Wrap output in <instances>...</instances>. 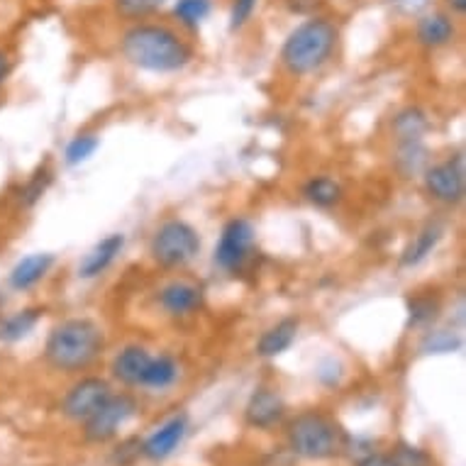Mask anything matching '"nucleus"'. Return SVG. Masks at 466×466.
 I'll return each instance as SVG.
<instances>
[{"label":"nucleus","instance_id":"obj_1","mask_svg":"<svg viewBox=\"0 0 466 466\" xmlns=\"http://www.w3.org/2000/svg\"><path fill=\"white\" fill-rule=\"evenodd\" d=\"M120 52L132 66L152 74H174L193 59L191 45L167 25H132L120 39Z\"/></svg>","mask_w":466,"mask_h":466},{"label":"nucleus","instance_id":"obj_2","mask_svg":"<svg viewBox=\"0 0 466 466\" xmlns=\"http://www.w3.org/2000/svg\"><path fill=\"white\" fill-rule=\"evenodd\" d=\"M106 347V335L91 318H69L54 325L45 344V360L59 371H84L98 360Z\"/></svg>","mask_w":466,"mask_h":466},{"label":"nucleus","instance_id":"obj_3","mask_svg":"<svg viewBox=\"0 0 466 466\" xmlns=\"http://www.w3.org/2000/svg\"><path fill=\"white\" fill-rule=\"evenodd\" d=\"M339 32L325 17H310L290 32L281 46V64L290 76H310L329 62Z\"/></svg>","mask_w":466,"mask_h":466},{"label":"nucleus","instance_id":"obj_4","mask_svg":"<svg viewBox=\"0 0 466 466\" xmlns=\"http://www.w3.org/2000/svg\"><path fill=\"white\" fill-rule=\"evenodd\" d=\"M289 444L293 454L320 461L344 450L347 440L329 418L320 413H303L289 425Z\"/></svg>","mask_w":466,"mask_h":466},{"label":"nucleus","instance_id":"obj_5","mask_svg":"<svg viewBox=\"0 0 466 466\" xmlns=\"http://www.w3.org/2000/svg\"><path fill=\"white\" fill-rule=\"evenodd\" d=\"M152 259L164 268L188 267L200 254V235L186 220L161 222L149 245Z\"/></svg>","mask_w":466,"mask_h":466},{"label":"nucleus","instance_id":"obj_6","mask_svg":"<svg viewBox=\"0 0 466 466\" xmlns=\"http://www.w3.org/2000/svg\"><path fill=\"white\" fill-rule=\"evenodd\" d=\"M254 242H257V232L254 225L245 218H235L222 228V235L215 247V264L222 271H239L245 267L254 252Z\"/></svg>","mask_w":466,"mask_h":466},{"label":"nucleus","instance_id":"obj_7","mask_svg":"<svg viewBox=\"0 0 466 466\" xmlns=\"http://www.w3.org/2000/svg\"><path fill=\"white\" fill-rule=\"evenodd\" d=\"M466 168H464V154H454L451 159L440 161V164H430L422 171V181L425 188L435 200L444 206H457L464 198L466 191Z\"/></svg>","mask_w":466,"mask_h":466},{"label":"nucleus","instance_id":"obj_8","mask_svg":"<svg viewBox=\"0 0 466 466\" xmlns=\"http://www.w3.org/2000/svg\"><path fill=\"white\" fill-rule=\"evenodd\" d=\"M137 410V403L130 396H110L98 410L86 420L84 435L88 442H107L117 435V430L130 420Z\"/></svg>","mask_w":466,"mask_h":466},{"label":"nucleus","instance_id":"obj_9","mask_svg":"<svg viewBox=\"0 0 466 466\" xmlns=\"http://www.w3.org/2000/svg\"><path fill=\"white\" fill-rule=\"evenodd\" d=\"M110 396H113V393H110V383H107L106 379L88 376V379H81V381L66 393V398H64L62 403V413L66 415V418H71V420L86 422Z\"/></svg>","mask_w":466,"mask_h":466},{"label":"nucleus","instance_id":"obj_10","mask_svg":"<svg viewBox=\"0 0 466 466\" xmlns=\"http://www.w3.org/2000/svg\"><path fill=\"white\" fill-rule=\"evenodd\" d=\"M206 300L203 286L193 281H171L159 290L161 310L171 318H188L198 313Z\"/></svg>","mask_w":466,"mask_h":466},{"label":"nucleus","instance_id":"obj_11","mask_svg":"<svg viewBox=\"0 0 466 466\" xmlns=\"http://www.w3.org/2000/svg\"><path fill=\"white\" fill-rule=\"evenodd\" d=\"M186 432H188V418L186 415H174L171 420L154 430L152 435L142 442V454L147 459H154V461L171 457L178 450V444L184 442Z\"/></svg>","mask_w":466,"mask_h":466},{"label":"nucleus","instance_id":"obj_12","mask_svg":"<svg viewBox=\"0 0 466 466\" xmlns=\"http://www.w3.org/2000/svg\"><path fill=\"white\" fill-rule=\"evenodd\" d=\"M286 415V403L274 389H257L245 408L247 422L257 430H268L279 425Z\"/></svg>","mask_w":466,"mask_h":466},{"label":"nucleus","instance_id":"obj_13","mask_svg":"<svg viewBox=\"0 0 466 466\" xmlns=\"http://www.w3.org/2000/svg\"><path fill=\"white\" fill-rule=\"evenodd\" d=\"M125 247V235L115 232V235H107L100 242L86 252V257L78 264V279H98L100 274H106L107 268L113 267V261L117 259V254L123 252Z\"/></svg>","mask_w":466,"mask_h":466},{"label":"nucleus","instance_id":"obj_14","mask_svg":"<svg viewBox=\"0 0 466 466\" xmlns=\"http://www.w3.org/2000/svg\"><path fill=\"white\" fill-rule=\"evenodd\" d=\"M149 361H152V354L147 352L145 347H139V344H127V347H123L120 352L115 354L110 371H113L115 379L120 383H125V386H139L147 367H149Z\"/></svg>","mask_w":466,"mask_h":466},{"label":"nucleus","instance_id":"obj_15","mask_svg":"<svg viewBox=\"0 0 466 466\" xmlns=\"http://www.w3.org/2000/svg\"><path fill=\"white\" fill-rule=\"evenodd\" d=\"M54 267V254L49 252H37V254H27L23 259L17 261L15 267L10 268L8 283L13 290H30L35 289L46 274L49 268Z\"/></svg>","mask_w":466,"mask_h":466},{"label":"nucleus","instance_id":"obj_16","mask_svg":"<svg viewBox=\"0 0 466 466\" xmlns=\"http://www.w3.org/2000/svg\"><path fill=\"white\" fill-rule=\"evenodd\" d=\"M300 322L299 318H283L276 325L264 332L257 342V354L264 357V360H274V357H281L283 352H289L290 344L296 342V335H299Z\"/></svg>","mask_w":466,"mask_h":466},{"label":"nucleus","instance_id":"obj_17","mask_svg":"<svg viewBox=\"0 0 466 466\" xmlns=\"http://www.w3.org/2000/svg\"><path fill=\"white\" fill-rule=\"evenodd\" d=\"M442 238H444L442 225H440V222H428V225H425V228H422L403 249V254H400V267L403 268L420 267L422 261L435 252L437 245L442 242Z\"/></svg>","mask_w":466,"mask_h":466},{"label":"nucleus","instance_id":"obj_18","mask_svg":"<svg viewBox=\"0 0 466 466\" xmlns=\"http://www.w3.org/2000/svg\"><path fill=\"white\" fill-rule=\"evenodd\" d=\"M430 167V149L422 139H408L398 142L396 168L403 178L422 177V171Z\"/></svg>","mask_w":466,"mask_h":466},{"label":"nucleus","instance_id":"obj_19","mask_svg":"<svg viewBox=\"0 0 466 466\" xmlns=\"http://www.w3.org/2000/svg\"><path fill=\"white\" fill-rule=\"evenodd\" d=\"M390 130L396 135L398 142H408V139H422L430 130L428 113L418 106L403 107L400 113H396Z\"/></svg>","mask_w":466,"mask_h":466},{"label":"nucleus","instance_id":"obj_20","mask_svg":"<svg viewBox=\"0 0 466 466\" xmlns=\"http://www.w3.org/2000/svg\"><path fill=\"white\" fill-rule=\"evenodd\" d=\"M454 23L450 17L442 15V13H435V15H425L415 27V35H418V42L422 46H430V49H437V46L450 45L454 39Z\"/></svg>","mask_w":466,"mask_h":466},{"label":"nucleus","instance_id":"obj_21","mask_svg":"<svg viewBox=\"0 0 466 466\" xmlns=\"http://www.w3.org/2000/svg\"><path fill=\"white\" fill-rule=\"evenodd\" d=\"M342 186L339 181H335L332 177H313L308 178L306 186H303V198L315 208H322V210H329L342 203Z\"/></svg>","mask_w":466,"mask_h":466},{"label":"nucleus","instance_id":"obj_22","mask_svg":"<svg viewBox=\"0 0 466 466\" xmlns=\"http://www.w3.org/2000/svg\"><path fill=\"white\" fill-rule=\"evenodd\" d=\"M39 318H42V310H37V308H25V310H17V313L3 318L0 320V342L15 344L25 339L32 329L37 328Z\"/></svg>","mask_w":466,"mask_h":466},{"label":"nucleus","instance_id":"obj_23","mask_svg":"<svg viewBox=\"0 0 466 466\" xmlns=\"http://www.w3.org/2000/svg\"><path fill=\"white\" fill-rule=\"evenodd\" d=\"M178 379V364L174 357L168 354H161V357H152L149 367H147L145 376H142V383L145 389L152 390H167L171 389Z\"/></svg>","mask_w":466,"mask_h":466},{"label":"nucleus","instance_id":"obj_24","mask_svg":"<svg viewBox=\"0 0 466 466\" xmlns=\"http://www.w3.org/2000/svg\"><path fill=\"white\" fill-rule=\"evenodd\" d=\"M464 347L461 332L454 328H435L428 329L420 339L422 354H454Z\"/></svg>","mask_w":466,"mask_h":466},{"label":"nucleus","instance_id":"obj_25","mask_svg":"<svg viewBox=\"0 0 466 466\" xmlns=\"http://www.w3.org/2000/svg\"><path fill=\"white\" fill-rule=\"evenodd\" d=\"M405 308H408L410 328H428L440 318V300L432 296H410Z\"/></svg>","mask_w":466,"mask_h":466},{"label":"nucleus","instance_id":"obj_26","mask_svg":"<svg viewBox=\"0 0 466 466\" xmlns=\"http://www.w3.org/2000/svg\"><path fill=\"white\" fill-rule=\"evenodd\" d=\"M210 10H213V3H210V0H177L174 15L178 17V23L196 30L198 25L206 23L208 15H210Z\"/></svg>","mask_w":466,"mask_h":466},{"label":"nucleus","instance_id":"obj_27","mask_svg":"<svg viewBox=\"0 0 466 466\" xmlns=\"http://www.w3.org/2000/svg\"><path fill=\"white\" fill-rule=\"evenodd\" d=\"M100 139L96 135H76V137L71 139L66 149H64V161L69 164V167H78V164H84L93 157V154L98 152Z\"/></svg>","mask_w":466,"mask_h":466},{"label":"nucleus","instance_id":"obj_28","mask_svg":"<svg viewBox=\"0 0 466 466\" xmlns=\"http://www.w3.org/2000/svg\"><path fill=\"white\" fill-rule=\"evenodd\" d=\"M167 0H115V8L127 20L152 15L154 10H159Z\"/></svg>","mask_w":466,"mask_h":466},{"label":"nucleus","instance_id":"obj_29","mask_svg":"<svg viewBox=\"0 0 466 466\" xmlns=\"http://www.w3.org/2000/svg\"><path fill=\"white\" fill-rule=\"evenodd\" d=\"M390 457H393L396 466H432V457L428 451L408 442L398 444Z\"/></svg>","mask_w":466,"mask_h":466},{"label":"nucleus","instance_id":"obj_30","mask_svg":"<svg viewBox=\"0 0 466 466\" xmlns=\"http://www.w3.org/2000/svg\"><path fill=\"white\" fill-rule=\"evenodd\" d=\"M257 10V0H232V10H229V30H242L249 17Z\"/></svg>","mask_w":466,"mask_h":466},{"label":"nucleus","instance_id":"obj_31","mask_svg":"<svg viewBox=\"0 0 466 466\" xmlns=\"http://www.w3.org/2000/svg\"><path fill=\"white\" fill-rule=\"evenodd\" d=\"M52 184V177H49V171H42V174H37V177H32V181L27 186H25L23 191V203L25 206H35L39 198H42V193L46 191V186Z\"/></svg>","mask_w":466,"mask_h":466},{"label":"nucleus","instance_id":"obj_32","mask_svg":"<svg viewBox=\"0 0 466 466\" xmlns=\"http://www.w3.org/2000/svg\"><path fill=\"white\" fill-rule=\"evenodd\" d=\"M342 364L337 360H328L322 361L320 369H318V379H320L325 386H337L339 383V379H342Z\"/></svg>","mask_w":466,"mask_h":466},{"label":"nucleus","instance_id":"obj_33","mask_svg":"<svg viewBox=\"0 0 466 466\" xmlns=\"http://www.w3.org/2000/svg\"><path fill=\"white\" fill-rule=\"evenodd\" d=\"M383 3H389L390 8H396L403 15H418L430 5V0H383Z\"/></svg>","mask_w":466,"mask_h":466},{"label":"nucleus","instance_id":"obj_34","mask_svg":"<svg viewBox=\"0 0 466 466\" xmlns=\"http://www.w3.org/2000/svg\"><path fill=\"white\" fill-rule=\"evenodd\" d=\"M357 466H396L393 457L389 454H376V451H369L367 457H361L357 461Z\"/></svg>","mask_w":466,"mask_h":466},{"label":"nucleus","instance_id":"obj_35","mask_svg":"<svg viewBox=\"0 0 466 466\" xmlns=\"http://www.w3.org/2000/svg\"><path fill=\"white\" fill-rule=\"evenodd\" d=\"M8 74H10V59H8V54L0 49V86H3V81L8 78Z\"/></svg>","mask_w":466,"mask_h":466},{"label":"nucleus","instance_id":"obj_36","mask_svg":"<svg viewBox=\"0 0 466 466\" xmlns=\"http://www.w3.org/2000/svg\"><path fill=\"white\" fill-rule=\"evenodd\" d=\"M447 5L451 8V13H459V15L466 13V0H447Z\"/></svg>","mask_w":466,"mask_h":466}]
</instances>
